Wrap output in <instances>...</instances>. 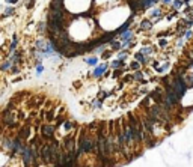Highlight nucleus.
<instances>
[{"mask_svg": "<svg viewBox=\"0 0 193 167\" xmlns=\"http://www.w3.org/2000/svg\"><path fill=\"white\" fill-rule=\"evenodd\" d=\"M56 130H57V127H56L54 124L44 122V124L41 125L39 134H41V137H42L45 142H50L52 139H54V137H56Z\"/></svg>", "mask_w": 193, "mask_h": 167, "instance_id": "1", "label": "nucleus"}, {"mask_svg": "<svg viewBox=\"0 0 193 167\" xmlns=\"http://www.w3.org/2000/svg\"><path fill=\"white\" fill-rule=\"evenodd\" d=\"M39 160H41V164H44V166L52 164V149H50L48 142H44L39 149Z\"/></svg>", "mask_w": 193, "mask_h": 167, "instance_id": "2", "label": "nucleus"}, {"mask_svg": "<svg viewBox=\"0 0 193 167\" xmlns=\"http://www.w3.org/2000/svg\"><path fill=\"white\" fill-rule=\"evenodd\" d=\"M149 96H151L152 102H156V104H163L164 99H166V91H164L163 86H157V87H154V89L149 92Z\"/></svg>", "mask_w": 193, "mask_h": 167, "instance_id": "3", "label": "nucleus"}, {"mask_svg": "<svg viewBox=\"0 0 193 167\" xmlns=\"http://www.w3.org/2000/svg\"><path fill=\"white\" fill-rule=\"evenodd\" d=\"M163 87H164V91H166V101H168L171 106L176 107V106L179 104V101H181V98L178 96V93L172 89L171 84H166V86H163Z\"/></svg>", "mask_w": 193, "mask_h": 167, "instance_id": "4", "label": "nucleus"}, {"mask_svg": "<svg viewBox=\"0 0 193 167\" xmlns=\"http://www.w3.org/2000/svg\"><path fill=\"white\" fill-rule=\"evenodd\" d=\"M109 68H110V63H100V65L94 66L92 77H94V78H101V77H104V72Z\"/></svg>", "mask_w": 193, "mask_h": 167, "instance_id": "5", "label": "nucleus"}, {"mask_svg": "<svg viewBox=\"0 0 193 167\" xmlns=\"http://www.w3.org/2000/svg\"><path fill=\"white\" fill-rule=\"evenodd\" d=\"M67 119H68V117H67V113H65V107H59L57 116H56V119H54V125H56L57 128H60V127H64V124H65Z\"/></svg>", "mask_w": 193, "mask_h": 167, "instance_id": "6", "label": "nucleus"}, {"mask_svg": "<svg viewBox=\"0 0 193 167\" xmlns=\"http://www.w3.org/2000/svg\"><path fill=\"white\" fill-rule=\"evenodd\" d=\"M152 27H154V23H152V20L149 18H142L141 23H139V30H142V32H148Z\"/></svg>", "mask_w": 193, "mask_h": 167, "instance_id": "7", "label": "nucleus"}, {"mask_svg": "<svg viewBox=\"0 0 193 167\" xmlns=\"http://www.w3.org/2000/svg\"><path fill=\"white\" fill-rule=\"evenodd\" d=\"M149 17L154 20V21H160L161 18H164L166 15H164V12H163V9L161 8H152L151 9V14H149Z\"/></svg>", "mask_w": 193, "mask_h": 167, "instance_id": "8", "label": "nucleus"}, {"mask_svg": "<svg viewBox=\"0 0 193 167\" xmlns=\"http://www.w3.org/2000/svg\"><path fill=\"white\" fill-rule=\"evenodd\" d=\"M9 59H11V62L14 63V65H21L23 63V50H17L14 54H11V56H8Z\"/></svg>", "mask_w": 193, "mask_h": 167, "instance_id": "9", "label": "nucleus"}, {"mask_svg": "<svg viewBox=\"0 0 193 167\" xmlns=\"http://www.w3.org/2000/svg\"><path fill=\"white\" fill-rule=\"evenodd\" d=\"M133 59L137 60V62H141L143 66H145V65H149V62H151V59H149L148 56H145L143 53H141V51H136V53L133 54Z\"/></svg>", "mask_w": 193, "mask_h": 167, "instance_id": "10", "label": "nucleus"}, {"mask_svg": "<svg viewBox=\"0 0 193 167\" xmlns=\"http://www.w3.org/2000/svg\"><path fill=\"white\" fill-rule=\"evenodd\" d=\"M77 130V124H75V121H72V119H67L65 121V124H64V131L67 132V134H70L72 131Z\"/></svg>", "mask_w": 193, "mask_h": 167, "instance_id": "11", "label": "nucleus"}, {"mask_svg": "<svg viewBox=\"0 0 193 167\" xmlns=\"http://www.w3.org/2000/svg\"><path fill=\"white\" fill-rule=\"evenodd\" d=\"M119 39H121L122 42H133V41H134V30L130 29V30L124 32L122 35H119Z\"/></svg>", "mask_w": 193, "mask_h": 167, "instance_id": "12", "label": "nucleus"}, {"mask_svg": "<svg viewBox=\"0 0 193 167\" xmlns=\"http://www.w3.org/2000/svg\"><path fill=\"white\" fill-rule=\"evenodd\" d=\"M12 65H14V63L11 62L9 57H3V62H2V66H0L2 72H9L11 68H12Z\"/></svg>", "mask_w": 193, "mask_h": 167, "instance_id": "13", "label": "nucleus"}, {"mask_svg": "<svg viewBox=\"0 0 193 167\" xmlns=\"http://www.w3.org/2000/svg\"><path fill=\"white\" fill-rule=\"evenodd\" d=\"M154 102H152V99H151V96L148 95V96H145L143 99L141 101V109H143V110H148L151 106H152Z\"/></svg>", "mask_w": 193, "mask_h": 167, "instance_id": "14", "label": "nucleus"}, {"mask_svg": "<svg viewBox=\"0 0 193 167\" xmlns=\"http://www.w3.org/2000/svg\"><path fill=\"white\" fill-rule=\"evenodd\" d=\"M14 14H15V6H11V5H8V6L5 8L3 14H2V18L5 20L6 17H12Z\"/></svg>", "mask_w": 193, "mask_h": 167, "instance_id": "15", "label": "nucleus"}, {"mask_svg": "<svg viewBox=\"0 0 193 167\" xmlns=\"http://www.w3.org/2000/svg\"><path fill=\"white\" fill-rule=\"evenodd\" d=\"M91 109H92V110H101V109H103V101H101L100 98H94V99L91 101Z\"/></svg>", "mask_w": 193, "mask_h": 167, "instance_id": "16", "label": "nucleus"}, {"mask_svg": "<svg viewBox=\"0 0 193 167\" xmlns=\"http://www.w3.org/2000/svg\"><path fill=\"white\" fill-rule=\"evenodd\" d=\"M107 47H109V44H103V45H98V47H97V48H95V50H94L92 53H94V56H103L106 51L109 50Z\"/></svg>", "mask_w": 193, "mask_h": 167, "instance_id": "17", "label": "nucleus"}, {"mask_svg": "<svg viewBox=\"0 0 193 167\" xmlns=\"http://www.w3.org/2000/svg\"><path fill=\"white\" fill-rule=\"evenodd\" d=\"M36 30L42 35V33H45V32H48V24H47V21H39L38 24H36Z\"/></svg>", "mask_w": 193, "mask_h": 167, "instance_id": "18", "label": "nucleus"}, {"mask_svg": "<svg viewBox=\"0 0 193 167\" xmlns=\"http://www.w3.org/2000/svg\"><path fill=\"white\" fill-rule=\"evenodd\" d=\"M124 65H125V62L121 60V59H115V60L110 62V68L112 69H121V68H124Z\"/></svg>", "mask_w": 193, "mask_h": 167, "instance_id": "19", "label": "nucleus"}, {"mask_svg": "<svg viewBox=\"0 0 193 167\" xmlns=\"http://www.w3.org/2000/svg\"><path fill=\"white\" fill-rule=\"evenodd\" d=\"M142 66H143V65H142L141 62H137V60H131L128 68H130V71L136 72V71H142Z\"/></svg>", "mask_w": 193, "mask_h": 167, "instance_id": "20", "label": "nucleus"}, {"mask_svg": "<svg viewBox=\"0 0 193 167\" xmlns=\"http://www.w3.org/2000/svg\"><path fill=\"white\" fill-rule=\"evenodd\" d=\"M187 3H186V0H174V3L171 5V8L174 9V11H179L181 8H184Z\"/></svg>", "mask_w": 193, "mask_h": 167, "instance_id": "21", "label": "nucleus"}, {"mask_svg": "<svg viewBox=\"0 0 193 167\" xmlns=\"http://www.w3.org/2000/svg\"><path fill=\"white\" fill-rule=\"evenodd\" d=\"M85 62L88 63L89 66H97V65H100V59H98V56H92V57H88V59H85Z\"/></svg>", "mask_w": 193, "mask_h": 167, "instance_id": "22", "label": "nucleus"}, {"mask_svg": "<svg viewBox=\"0 0 193 167\" xmlns=\"http://www.w3.org/2000/svg\"><path fill=\"white\" fill-rule=\"evenodd\" d=\"M130 56V48H125V50H121V51H118V54H116V59H121V60H127V57Z\"/></svg>", "mask_w": 193, "mask_h": 167, "instance_id": "23", "label": "nucleus"}, {"mask_svg": "<svg viewBox=\"0 0 193 167\" xmlns=\"http://www.w3.org/2000/svg\"><path fill=\"white\" fill-rule=\"evenodd\" d=\"M133 78H134V81L142 83L145 80V71H136V72H133Z\"/></svg>", "mask_w": 193, "mask_h": 167, "instance_id": "24", "label": "nucleus"}, {"mask_svg": "<svg viewBox=\"0 0 193 167\" xmlns=\"http://www.w3.org/2000/svg\"><path fill=\"white\" fill-rule=\"evenodd\" d=\"M139 51H141V53H143L145 56H148V57H149V56L154 53V48H152L151 45H143V47H142Z\"/></svg>", "mask_w": 193, "mask_h": 167, "instance_id": "25", "label": "nucleus"}, {"mask_svg": "<svg viewBox=\"0 0 193 167\" xmlns=\"http://www.w3.org/2000/svg\"><path fill=\"white\" fill-rule=\"evenodd\" d=\"M127 71V68H121V69H113L112 72V78H122L124 72Z\"/></svg>", "mask_w": 193, "mask_h": 167, "instance_id": "26", "label": "nucleus"}, {"mask_svg": "<svg viewBox=\"0 0 193 167\" xmlns=\"http://www.w3.org/2000/svg\"><path fill=\"white\" fill-rule=\"evenodd\" d=\"M169 68H171V62L168 60L164 65H161V66H158L157 69H156V72L157 74H163V72H166V71H169Z\"/></svg>", "mask_w": 193, "mask_h": 167, "instance_id": "27", "label": "nucleus"}, {"mask_svg": "<svg viewBox=\"0 0 193 167\" xmlns=\"http://www.w3.org/2000/svg\"><path fill=\"white\" fill-rule=\"evenodd\" d=\"M121 81H122L124 84H125V83H130V81H134V78H133V72H128V74H125L122 78H121Z\"/></svg>", "mask_w": 193, "mask_h": 167, "instance_id": "28", "label": "nucleus"}, {"mask_svg": "<svg viewBox=\"0 0 193 167\" xmlns=\"http://www.w3.org/2000/svg\"><path fill=\"white\" fill-rule=\"evenodd\" d=\"M110 96V93L109 92H106V91H100V92L97 93V98H100L101 101H104V99H107Z\"/></svg>", "mask_w": 193, "mask_h": 167, "instance_id": "29", "label": "nucleus"}, {"mask_svg": "<svg viewBox=\"0 0 193 167\" xmlns=\"http://www.w3.org/2000/svg\"><path fill=\"white\" fill-rule=\"evenodd\" d=\"M168 45H169V41H168V39H163V38L158 39V47H160V48H166Z\"/></svg>", "mask_w": 193, "mask_h": 167, "instance_id": "30", "label": "nucleus"}, {"mask_svg": "<svg viewBox=\"0 0 193 167\" xmlns=\"http://www.w3.org/2000/svg\"><path fill=\"white\" fill-rule=\"evenodd\" d=\"M20 71H21V68H20L18 65H12V68H11L9 74H11V75H17V74H20Z\"/></svg>", "mask_w": 193, "mask_h": 167, "instance_id": "31", "label": "nucleus"}, {"mask_svg": "<svg viewBox=\"0 0 193 167\" xmlns=\"http://www.w3.org/2000/svg\"><path fill=\"white\" fill-rule=\"evenodd\" d=\"M184 45V36H176V44H175V47L176 48H181Z\"/></svg>", "mask_w": 193, "mask_h": 167, "instance_id": "32", "label": "nucleus"}, {"mask_svg": "<svg viewBox=\"0 0 193 167\" xmlns=\"http://www.w3.org/2000/svg\"><path fill=\"white\" fill-rule=\"evenodd\" d=\"M169 35H172V32H171V30H164V32H158V33H157V35H156V36H157L158 39H160V38L169 36Z\"/></svg>", "mask_w": 193, "mask_h": 167, "instance_id": "33", "label": "nucleus"}, {"mask_svg": "<svg viewBox=\"0 0 193 167\" xmlns=\"http://www.w3.org/2000/svg\"><path fill=\"white\" fill-rule=\"evenodd\" d=\"M53 107H54V104H53V101H52V99H47L42 109H45V110H50V109H53Z\"/></svg>", "mask_w": 193, "mask_h": 167, "instance_id": "34", "label": "nucleus"}, {"mask_svg": "<svg viewBox=\"0 0 193 167\" xmlns=\"http://www.w3.org/2000/svg\"><path fill=\"white\" fill-rule=\"evenodd\" d=\"M175 17H178V11H174L172 14H168V15H166V20H168V21H172Z\"/></svg>", "mask_w": 193, "mask_h": 167, "instance_id": "35", "label": "nucleus"}, {"mask_svg": "<svg viewBox=\"0 0 193 167\" xmlns=\"http://www.w3.org/2000/svg\"><path fill=\"white\" fill-rule=\"evenodd\" d=\"M112 54H113V50H107L104 54L101 56V59H104V60H107V59H110L112 57Z\"/></svg>", "mask_w": 193, "mask_h": 167, "instance_id": "36", "label": "nucleus"}, {"mask_svg": "<svg viewBox=\"0 0 193 167\" xmlns=\"http://www.w3.org/2000/svg\"><path fill=\"white\" fill-rule=\"evenodd\" d=\"M35 3H36V0H27L26 2V9H32L35 6Z\"/></svg>", "mask_w": 193, "mask_h": 167, "instance_id": "37", "label": "nucleus"}, {"mask_svg": "<svg viewBox=\"0 0 193 167\" xmlns=\"http://www.w3.org/2000/svg\"><path fill=\"white\" fill-rule=\"evenodd\" d=\"M36 66V74L41 75L42 74V71H44V66H42V63H38V65H35Z\"/></svg>", "mask_w": 193, "mask_h": 167, "instance_id": "38", "label": "nucleus"}, {"mask_svg": "<svg viewBox=\"0 0 193 167\" xmlns=\"http://www.w3.org/2000/svg\"><path fill=\"white\" fill-rule=\"evenodd\" d=\"M184 38H186V39H192V38H193V30H192V29H189V30L186 32Z\"/></svg>", "mask_w": 193, "mask_h": 167, "instance_id": "39", "label": "nucleus"}, {"mask_svg": "<svg viewBox=\"0 0 193 167\" xmlns=\"http://www.w3.org/2000/svg\"><path fill=\"white\" fill-rule=\"evenodd\" d=\"M186 26H187V29H192L193 27V20L192 18H186Z\"/></svg>", "mask_w": 193, "mask_h": 167, "instance_id": "40", "label": "nucleus"}, {"mask_svg": "<svg viewBox=\"0 0 193 167\" xmlns=\"http://www.w3.org/2000/svg\"><path fill=\"white\" fill-rule=\"evenodd\" d=\"M6 2V5H11V6H15L20 0H5Z\"/></svg>", "mask_w": 193, "mask_h": 167, "instance_id": "41", "label": "nucleus"}, {"mask_svg": "<svg viewBox=\"0 0 193 167\" xmlns=\"http://www.w3.org/2000/svg\"><path fill=\"white\" fill-rule=\"evenodd\" d=\"M174 3V0H161V5L163 6H169V5H172Z\"/></svg>", "mask_w": 193, "mask_h": 167, "instance_id": "42", "label": "nucleus"}, {"mask_svg": "<svg viewBox=\"0 0 193 167\" xmlns=\"http://www.w3.org/2000/svg\"><path fill=\"white\" fill-rule=\"evenodd\" d=\"M190 2H192V0H186V3H187V5H190Z\"/></svg>", "mask_w": 193, "mask_h": 167, "instance_id": "43", "label": "nucleus"}]
</instances>
